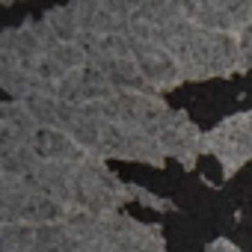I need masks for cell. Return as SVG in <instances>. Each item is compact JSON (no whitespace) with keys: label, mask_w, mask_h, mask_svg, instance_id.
<instances>
[{"label":"cell","mask_w":252,"mask_h":252,"mask_svg":"<svg viewBox=\"0 0 252 252\" xmlns=\"http://www.w3.org/2000/svg\"><path fill=\"white\" fill-rule=\"evenodd\" d=\"M12 3H15V0H3V6H12Z\"/></svg>","instance_id":"7a4b0ae2"},{"label":"cell","mask_w":252,"mask_h":252,"mask_svg":"<svg viewBox=\"0 0 252 252\" xmlns=\"http://www.w3.org/2000/svg\"><path fill=\"white\" fill-rule=\"evenodd\" d=\"M45 21H48V27H51L63 42H77V36L83 33L80 24H77V15L71 12V6H57V9H51V12L45 15Z\"/></svg>","instance_id":"6da1fadb"}]
</instances>
